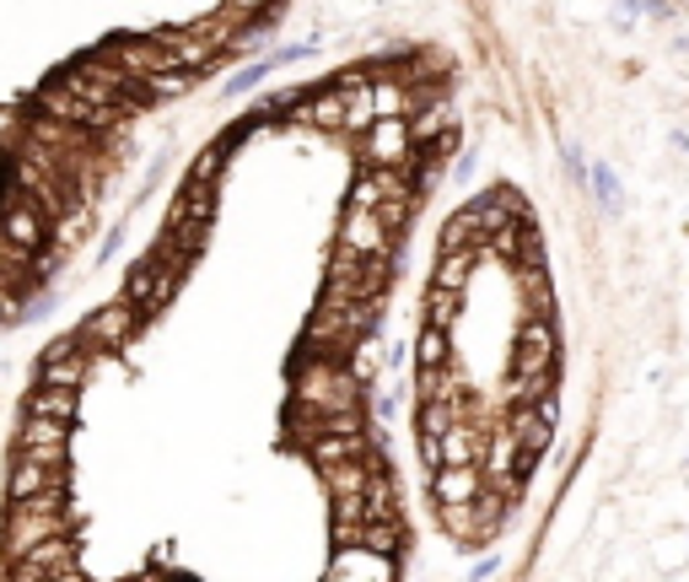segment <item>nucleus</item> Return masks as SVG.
<instances>
[{"mask_svg":"<svg viewBox=\"0 0 689 582\" xmlns=\"http://www.w3.org/2000/svg\"><path fill=\"white\" fill-rule=\"evenodd\" d=\"M366 383L351 373V362H328V356H302L296 362V388L291 399L328 410V416H345V410H362Z\"/></svg>","mask_w":689,"mask_h":582,"instance_id":"1","label":"nucleus"},{"mask_svg":"<svg viewBox=\"0 0 689 582\" xmlns=\"http://www.w3.org/2000/svg\"><path fill=\"white\" fill-rule=\"evenodd\" d=\"M76 529V518L60 507V512H49V507H28V501H11V512H6V529H0V544H6V555H28L39 540L49 534H71Z\"/></svg>","mask_w":689,"mask_h":582,"instance_id":"2","label":"nucleus"},{"mask_svg":"<svg viewBox=\"0 0 689 582\" xmlns=\"http://www.w3.org/2000/svg\"><path fill=\"white\" fill-rule=\"evenodd\" d=\"M11 578L22 582H76L82 578V561H76V540L71 534H49V540H39L28 555H17V567H11Z\"/></svg>","mask_w":689,"mask_h":582,"instance_id":"3","label":"nucleus"},{"mask_svg":"<svg viewBox=\"0 0 689 582\" xmlns=\"http://www.w3.org/2000/svg\"><path fill=\"white\" fill-rule=\"evenodd\" d=\"M0 238L17 243V249H28V253H39L43 238H49V216H43L39 200H33L22 184H11L6 200H0Z\"/></svg>","mask_w":689,"mask_h":582,"instance_id":"4","label":"nucleus"},{"mask_svg":"<svg viewBox=\"0 0 689 582\" xmlns=\"http://www.w3.org/2000/svg\"><path fill=\"white\" fill-rule=\"evenodd\" d=\"M362 157L366 167H409L415 157V141H409V119L399 114H383L362 129Z\"/></svg>","mask_w":689,"mask_h":582,"instance_id":"5","label":"nucleus"},{"mask_svg":"<svg viewBox=\"0 0 689 582\" xmlns=\"http://www.w3.org/2000/svg\"><path fill=\"white\" fill-rule=\"evenodd\" d=\"M140 330V308L129 302V297H119V302H108V308H97L92 319H86L82 330V345L86 351H119L129 334Z\"/></svg>","mask_w":689,"mask_h":582,"instance_id":"6","label":"nucleus"},{"mask_svg":"<svg viewBox=\"0 0 689 582\" xmlns=\"http://www.w3.org/2000/svg\"><path fill=\"white\" fill-rule=\"evenodd\" d=\"M17 454L43 458V464H65V458H71V420L28 416L22 420V432H17Z\"/></svg>","mask_w":689,"mask_h":582,"instance_id":"7","label":"nucleus"},{"mask_svg":"<svg viewBox=\"0 0 689 582\" xmlns=\"http://www.w3.org/2000/svg\"><path fill=\"white\" fill-rule=\"evenodd\" d=\"M399 578V555H377L366 544H340V555L328 561V582H388Z\"/></svg>","mask_w":689,"mask_h":582,"instance_id":"8","label":"nucleus"},{"mask_svg":"<svg viewBox=\"0 0 689 582\" xmlns=\"http://www.w3.org/2000/svg\"><path fill=\"white\" fill-rule=\"evenodd\" d=\"M555 351H561V340H555V319H528L523 330H518L512 367H518V373H550V367H555Z\"/></svg>","mask_w":689,"mask_h":582,"instance_id":"9","label":"nucleus"},{"mask_svg":"<svg viewBox=\"0 0 689 582\" xmlns=\"http://www.w3.org/2000/svg\"><path fill=\"white\" fill-rule=\"evenodd\" d=\"M340 243L356 253H388L394 249V238H388V227H383V216L377 206L362 210V206H345V221H340Z\"/></svg>","mask_w":689,"mask_h":582,"instance_id":"10","label":"nucleus"},{"mask_svg":"<svg viewBox=\"0 0 689 582\" xmlns=\"http://www.w3.org/2000/svg\"><path fill=\"white\" fill-rule=\"evenodd\" d=\"M71 486V475H65V464H43V458H22L17 454V469H11V501L22 497H39V491H65Z\"/></svg>","mask_w":689,"mask_h":582,"instance_id":"11","label":"nucleus"},{"mask_svg":"<svg viewBox=\"0 0 689 582\" xmlns=\"http://www.w3.org/2000/svg\"><path fill=\"white\" fill-rule=\"evenodd\" d=\"M108 60L124 65L135 82H146V76H157V71L173 65V54H167L157 39H119V43H108Z\"/></svg>","mask_w":689,"mask_h":582,"instance_id":"12","label":"nucleus"},{"mask_svg":"<svg viewBox=\"0 0 689 582\" xmlns=\"http://www.w3.org/2000/svg\"><path fill=\"white\" fill-rule=\"evenodd\" d=\"M152 39L163 43L167 54H173V65H184V71H205V65H216V43L210 39H200L195 28H157Z\"/></svg>","mask_w":689,"mask_h":582,"instance_id":"13","label":"nucleus"},{"mask_svg":"<svg viewBox=\"0 0 689 582\" xmlns=\"http://www.w3.org/2000/svg\"><path fill=\"white\" fill-rule=\"evenodd\" d=\"M366 454V426H328L319 437H307V458L328 469V464H340V458H362Z\"/></svg>","mask_w":689,"mask_h":582,"instance_id":"14","label":"nucleus"},{"mask_svg":"<svg viewBox=\"0 0 689 582\" xmlns=\"http://www.w3.org/2000/svg\"><path fill=\"white\" fill-rule=\"evenodd\" d=\"M340 97H345V135H362L372 119H377V103H372V76L366 71H345L334 76Z\"/></svg>","mask_w":689,"mask_h":582,"instance_id":"15","label":"nucleus"},{"mask_svg":"<svg viewBox=\"0 0 689 582\" xmlns=\"http://www.w3.org/2000/svg\"><path fill=\"white\" fill-rule=\"evenodd\" d=\"M480 491H486V469H480V464H442V469L431 475L437 507H442V501H474Z\"/></svg>","mask_w":689,"mask_h":582,"instance_id":"16","label":"nucleus"},{"mask_svg":"<svg viewBox=\"0 0 689 582\" xmlns=\"http://www.w3.org/2000/svg\"><path fill=\"white\" fill-rule=\"evenodd\" d=\"M512 276H518V297H523L528 319H550V313H555V291H550L544 259H539V264H512Z\"/></svg>","mask_w":689,"mask_h":582,"instance_id":"17","label":"nucleus"},{"mask_svg":"<svg viewBox=\"0 0 689 582\" xmlns=\"http://www.w3.org/2000/svg\"><path fill=\"white\" fill-rule=\"evenodd\" d=\"M512 437H518V448L528 454H550V443H555V420L544 416L539 405H512Z\"/></svg>","mask_w":689,"mask_h":582,"instance_id":"18","label":"nucleus"},{"mask_svg":"<svg viewBox=\"0 0 689 582\" xmlns=\"http://www.w3.org/2000/svg\"><path fill=\"white\" fill-rule=\"evenodd\" d=\"M442 458L447 464H486V426H474V420H452L442 432Z\"/></svg>","mask_w":689,"mask_h":582,"instance_id":"19","label":"nucleus"},{"mask_svg":"<svg viewBox=\"0 0 689 582\" xmlns=\"http://www.w3.org/2000/svg\"><path fill=\"white\" fill-rule=\"evenodd\" d=\"M447 125H452V103H447L442 92H431V97H420V108L409 114V141H415V146H431Z\"/></svg>","mask_w":689,"mask_h":582,"instance_id":"20","label":"nucleus"},{"mask_svg":"<svg viewBox=\"0 0 689 582\" xmlns=\"http://www.w3.org/2000/svg\"><path fill=\"white\" fill-rule=\"evenodd\" d=\"M469 206L480 210L486 232H495V227H507V221H523V216H528L523 195H512L507 184H495V189H486V195H480V200H469Z\"/></svg>","mask_w":689,"mask_h":582,"instance_id":"21","label":"nucleus"},{"mask_svg":"<svg viewBox=\"0 0 689 582\" xmlns=\"http://www.w3.org/2000/svg\"><path fill=\"white\" fill-rule=\"evenodd\" d=\"M76 394H82V388H60V383H39V388L28 394V416L76 420Z\"/></svg>","mask_w":689,"mask_h":582,"instance_id":"22","label":"nucleus"},{"mask_svg":"<svg viewBox=\"0 0 689 582\" xmlns=\"http://www.w3.org/2000/svg\"><path fill=\"white\" fill-rule=\"evenodd\" d=\"M296 125L345 129V97H340V86H328V92H319V97H307V103L296 108Z\"/></svg>","mask_w":689,"mask_h":582,"instance_id":"23","label":"nucleus"},{"mask_svg":"<svg viewBox=\"0 0 689 582\" xmlns=\"http://www.w3.org/2000/svg\"><path fill=\"white\" fill-rule=\"evenodd\" d=\"M324 475V491L328 497H351V491H366V475H372V458H340V464H328L319 469Z\"/></svg>","mask_w":689,"mask_h":582,"instance_id":"24","label":"nucleus"},{"mask_svg":"<svg viewBox=\"0 0 689 582\" xmlns=\"http://www.w3.org/2000/svg\"><path fill=\"white\" fill-rule=\"evenodd\" d=\"M474 264H480V249H442L437 270H431V287L463 291L469 287V276H474Z\"/></svg>","mask_w":689,"mask_h":582,"instance_id":"25","label":"nucleus"},{"mask_svg":"<svg viewBox=\"0 0 689 582\" xmlns=\"http://www.w3.org/2000/svg\"><path fill=\"white\" fill-rule=\"evenodd\" d=\"M490 232H486V221H480V210L474 206H463V210H452L447 216V227H442V249H480Z\"/></svg>","mask_w":689,"mask_h":582,"instance_id":"26","label":"nucleus"},{"mask_svg":"<svg viewBox=\"0 0 689 582\" xmlns=\"http://www.w3.org/2000/svg\"><path fill=\"white\" fill-rule=\"evenodd\" d=\"M86 367H92V351H86V345H76V351H65V356L43 362V367H39V383H60V388H82V383H86Z\"/></svg>","mask_w":689,"mask_h":582,"instance_id":"27","label":"nucleus"},{"mask_svg":"<svg viewBox=\"0 0 689 582\" xmlns=\"http://www.w3.org/2000/svg\"><path fill=\"white\" fill-rule=\"evenodd\" d=\"M173 221H216V184L189 178L184 195H178V206H173Z\"/></svg>","mask_w":689,"mask_h":582,"instance_id":"28","label":"nucleus"},{"mask_svg":"<svg viewBox=\"0 0 689 582\" xmlns=\"http://www.w3.org/2000/svg\"><path fill=\"white\" fill-rule=\"evenodd\" d=\"M442 529L452 534L458 544H474V540H486V529H480V512H474V501H442Z\"/></svg>","mask_w":689,"mask_h":582,"instance_id":"29","label":"nucleus"},{"mask_svg":"<svg viewBox=\"0 0 689 582\" xmlns=\"http://www.w3.org/2000/svg\"><path fill=\"white\" fill-rule=\"evenodd\" d=\"M362 544L377 550V555H399V550H405V518H366Z\"/></svg>","mask_w":689,"mask_h":582,"instance_id":"30","label":"nucleus"},{"mask_svg":"<svg viewBox=\"0 0 689 582\" xmlns=\"http://www.w3.org/2000/svg\"><path fill=\"white\" fill-rule=\"evenodd\" d=\"M366 518H399V501H394V480L372 464L366 475Z\"/></svg>","mask_w":689,"mask_h":582,"instance_id":"31","label":"nucleus"},{"mask_svg":"<svg viewBox=\"0 0 689 582\" xmlns=\"http://www.w3.org/2000/svg\"><path fill=\"white\" fill-rule=\"evenodd\" d=\"M458 313H463V291H447V287H431V291H426V324H437V330H452V324H458Z\"/></svg>","mask_w":689,"mask_h":582,"instance_id":"32","label":"nucleus"},{"mask_svg":"<svg viewBox=\"0 0 689 582\" xmlns=\"http://www.w3.org/2000/svg\"><path fill=\"white\" fill-rule=\"evenodd\" d=\"M555 394V373H518L507 388V405H539Z\"/></svg>","mask_w":689,"mask_h":582,"instance_id":"33","label":"nucleus"},{"mask_svg":"<svg viewBox=\"0 0 689 582\" xmlns=\"http://www.w3.org/2000/svg\"><path fill=\"white\" fill-rule=\"evenodd\" d=\"M587 184H593V195H598V206H604L608 216H619V210H625V189H619V178H614V167H608V163L587 167Z\"/></svg>","mask_w":689,"mask_h":582,"instance_id":"34","label":"nucleus"},{"mask_svg":"<svg viewBox=\"0 0 689 582\" xmlns=\"http://www.w3.org/2000/svg\"><path fill=\"white\" fill-rule=\"evenodd\" d=\"M146 97L157 103V97H184L189 86H195V71H184V65H167V71H157V76H146Z\"/></svg>","mask_w":689,"mask_h":582,"instance_id":"35","label":"nucleus"},{"mask_svg":"<svg viewBox=\"0 0 689 582\" xmlns=\"http://www.w3.org/2000/svg\"><path fill=\"white\" fill-rule=\"evenodd\" d=\"M152 281H157V259H140L129 270V281H124V297L140 308V319H152Z\"/></svg>","mask_w":689,"mask_h":582,"instance_id":"36","label":"nucleus"},{"mask_svg":"<svg viewBox=\"0 0 689 582\" xmlns=\"http://www.w3.org/2000/svg\"><path fill=\"white\" fill-rule=\"evenodd\" d=\"M415 362H420V367H447V362H452V345H447V330H437V324H426V330H420V340H415Z\"/></svg>","mask_w":689,"mask_h":582,"instance_id":"37","label":"nucleus"},{"mask_svg":"<svg viewBox=\"0 0 689 582\" xmlns=\"http://www.w3.org/2000/svg\"><path fill=\"white\" fill-rule=\"evenodd\" d=\"M232 146H238V135H227L221 146H205L200 157H195V173H189V178H200V184H216V178H221V167H227V152H232Z\"/></svg>","mask_w":689,"mask_h":582,"instance_id":"38","label":"nucleus"},{"mask_svg":"<svg viewBox=\"0 0 689 582\" xmlns=\"http://www.w3.org/2000/svg\"><path fill=\"white\" fill-rule=\"evenodd\" d=\"M544 259V238H539V227L533 221H518V264H539Z\"/></svg>","mask_w":689,"mask_h":582,"instance_id":"39","label":"nucleus"},{"mask_svg":"<svg viewBox=\"0 0 689 582\" xmlns=\"http://www.w3.org/2000/svg\"><path fill=\"white\" fill-rule=\"evenodd\" d=\"M409 210H415V200H383V206H377V216H383V227H388L394 243H399V232L409 227Z\"/></svg>","mask_w":689,"mask_h":582,"instance_id":"40","label":"nucleus"},{"mask_svg":"<svg viewBox=\"0 0 689 582\" xmlns=\"http://www.w3.org/2000/svg\"><path fill=\"white\" fill-rule=\"evenodd\" d=\"M345 206H362V210L383 206V189H377V178H372V167H366L362 178H356V184H351V195H345Z\"/></svg>","mask_w":689,"mask_h":582,"instance_id":"41","label":"nucleus"},{"mask_svg":"<svg viewBox=\"0 0 689 582\" xmlns=\"http://www.w3.org/2000/svg\"><path fill=\"white\" fill-rule=\"evenodd\" d=\"M86 221H92V216H86V206H71V216H54V232H60V243H76V238L86 232Z\"/></svg>","mask_w":689,"mask_h":582,"instance_id":"42","label":"nucleus"},{"mask_svg":"<svg viewBox=\"0 0 689 582\" xmlns=\"http://www.w3.org/2000/svg\"><path fill=\"white\" fill-rule=\"evenodd\" d=\"M275 65H281V54H270V60H259V65H248L243 76H238V82L227 86V92H232V97H238V92H253V86L264 82V76H270V71H275Z\"/></svg>","mask_w":689,"mask_h":582,"instance_id":"43","label":"nucleus"},{"mask_svg":"<svg viewBox=\"0 0 689 582\" xmlns=\"http://www.w3.org/2000/svg\"><path fill=\"white\" fill-rule=\"evenodd\" d=\"M420 464H426L431 475L442 469V464H447V458H442V437H431V432H420Z\"/></svg>","mask_w":689,"mask_h":582,"instance_id":"44","label":"nucleus"},{"mask_svg":"<svg viewBox=\"0 0 689 582\" xmlns=\"http://www.w3.org/2000/svg\"><path fill=\"white\" fill-rule=\"evenodd\" d=\"M328 534H334V550H340V544H362V523H340V518H334Z\"/></svg>","mask_w":689,"mask_h":582,"instance_id":"45","label":"nucleus"},{"mask_svg":"<svg viewBox=\"0 0 689 582\" xmlns=\"http://www.w3.org/2000/svg\"><path fill=\"white\" fill-rule=\"evenodd\" d=\"M561 163H566L571 178H587V163H582V152H576L571 141H561Z\"/></svg>","mask_w":689,"mask_h":582,"instance_id":"46","label":"nucleus"},{"mask_svg":"<svg viewBox=\"0 0 689 582\" xmlns=\"http://www.w3.org/2000/svg\"><path fill=\"white\" fill-rule=\"evenodd\" d=\"M227 6H232V11H238V17H259V11H264V6H270V0H227Z\"/></svg>","mask_w":689,"mask_h":582,"instance_id":"47","label":"nucleus"}]
</instances>
